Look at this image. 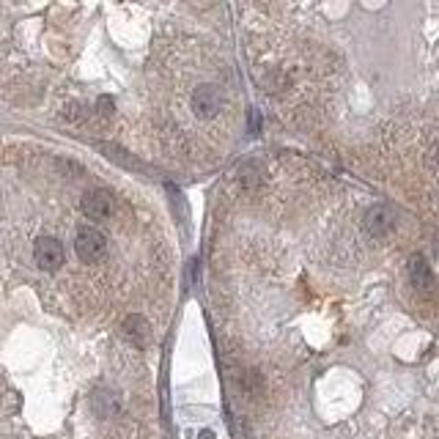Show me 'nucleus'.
I'll use <instances>...</instances> for the list:
<instances>
[{
    "instance_id": "obj_8",
    "label": "nucleus",
    "mask_w": 439,
    "mask_h": 439,
    "mask_svg": "<svg viewBox=\"0 0 439 439\" xmlns=\"http://www.w3.org/2000/svg\"><path fill=\"white\" fill-rule=\"evenodd\" d=\"M91 404H93V412L99 418H116L121 412V401H118V395L113 390H96Z\"/></svg>"
},
{
    "instance_id": "obj_2",
    "label": "nucleus",
    "mask_w": 439,
    "mask_h": 439,
    "mask_svg": "<svg viewBox=\"0 0 439 439\" xmlns=\"http://www.w3.org/2000/svg\"><path fill=\"white\" fill-rule=\"evenodd\" d=\"M33 258H36V267L44 269V272H55L64 267V244L55 239V236H42L36 239L33 244Z\"/></svg>"
},
{
    "instance_id": "obj_6",
    "label": "nucleus",
    "mask_w": 439,
    "mask_h": 439,
    "mask_svg": "<svg viewBox=\"0 0 439 439\" xmlns=\"http://www.w3.org/2000/svg\"><path fill=\"white\" fill-rule=\"evenodd\" d=\"M406 269H409V283L418 292H431L434 289V275H431V267L426 264L423 256H412Z\"/></svg>"
},
{
    "instance_id": "obj_14",
    "label": "nucleus",
    "mask_w": 439,
    "mask_h": 439,
    "mask_svg": "<svg viewBox=\"0 0 439 439\" xmlns=\"http://www.w3.org/2000/svg\"><path fill=\"white\" fill-rule=\"evenodd\" d=\"M258 124H261L258 113H256V110H250V129H258Z\"/></svg>"
},
{
    "instance_id": "obj_15",
    "label": "nucleus",
    "mask_w": 439,
    "mask_h": 439,
    "mask_svg": "<svg viewBox=\"0 0 439 439\" xmlns=\"http://www.w3.org/2000/svg\"><path fill=\"white\" fill-rule=\"evenodd\" d=\"M201 439H215V434L212 431H201Z\"/></svg>"
},
{
    "instance_id": "obj_9",
    "label": "nucleus",
    "mask_w": 439,
    "mask_h": 439,
    "mask_svg": "<svg viewBox=\"0 0 439 439\" xmlns=\"http://www.w3.org/2000/svg\"><path fill=\"white\" fill-rule=\"evenodd\" d=\"M239 384H242V393H244L247 398H256V395L264 393V379H261V373L253 370V368H250V370H242Z\"/></svg>"
},
{
    "instance_id": "obj_4",
    "label": "nucleus",
    "mask_w": 439,
    "mask_h": 439,
    "mask_svg": "<svg viewBox=\"0 0 439 439\" xmlns=\"http://www.w3.org/2000/svg\"><path fill=\"white\" fill-rule=\"evenodd\" d=\"M190 105H192V113H195L198 118H212V116H217V110H220V91L215 85L204 82V85H198V88L192 91Z\"/></svg>"
},
{
    "instance_id": "obj_13",
    "label": "nucleus",
    "mask_w": 439,
    "mask_h": 439,
    "mask_svg": "<svg viewBox=\"0 0 439 439\" xmlns=\"http://www.w3.org/2000/svg\"><path fill=\"white\" fill-rule=\"evenodd\" d=\"M113 110H116V107H113V99H110V96H102V99L96 102V113H99L102 118H110Z\"/></svg>"
},
{
    "instance_id": "obj_10",
    "label": "nucleus",
    "mask_w": 439,
    "mask_h": 439,
    "mask_svg": "<svg viewBox=\"0 0 439 439\" xmlns=\"http://www.w3.org/2000/svg\"><path fill=\"white\" fill-rule=\"evenodd\" d=\"M239 181H242V187H244V190H256V187H258V181H261V168H258L256 162L242 165V170H239Z\"/></svg>"
},
{
    "instance_id": "obj_11",
    "label": "nucleus",
    "mask_w": 439,
    "mask_h": 439,
    "mask_svg": "<svg viewBox=\"0 0 439 439\" xmlns=\"http://www.w3.org/2000/svg\"><path fill=\"white\" fill-rule=\"evenodd\" d=\"M85 116H88V110H85V105H80V102H72V105L64 107V118H66L69 124H82Z\"/></svg>"
},
{
    "instance_id": "obj_7",
    "label": "nucleus",
    "mask_w": 439,
    "mask_h": 439,
    "mask_svg": "<svg viewBox=\"0 0 439 439\" xmlns=\"http://www.w3.org/2000/svg\"><path fill=\"white\" fill-rule=\"evenodd\" d=\"M124 338L129 341V343H135L138 349H143L148 343V338H151V327H148V321L143 316H138V313H132V316H127L124 319Z\"/></svg>"
},
{
    "instance_id": "obj_3",
    "label": "nucleus",
    "mask_w": 439,
    "mask_h": 439,
    "mask_svg": "<svg viewBox=\"0 0 439 439\" xmlns=\"http://www.w3.org/2000/svg\"><path fill=\"white\" fill-rule=\"evenodd\" d=\"M80 209H82V215H85V217L107 220L110 215H113V209H116V198H113V192H110V190L93 187V190H88V192L82 195Z\"/></svg>"
},
{
    "instance_id": "obj_1",
    "label": "nucleus",
    "mask_w": 439,
    "mask_h": 439,
    "mask_svg": "<svg viewBox=\"0 0 439 439\" xmlns=\"http://www.w3.org/2000/svg\"><path fill=\"white\" fill-rule=\"evenodd\" d=\"M74 253H77V258H80L82 264H96V261H102L105 253H107V239H105V233H102L99 228H93V225H82V228L77 231V236H74Z\"/></svg>"
},
{
    "instance_id": "obj_12",
    "label": "nucleus",
    "mask_w": 439,
    "mask_h": 439,
    "mask_svg": "<svg viewBox=\"0 0 439 439\" xmlns=\"http://www.w3.org/2000/svg\"><path fill=\"white\" fill-rule=\"evenodd\" d=\"M99 148H102V151H105L107 156H113V159H116L118 165H129V168L135 165V159H132V154H129V151H124V148H118V146H107V143H105V146H99Z\"/></svg>"
},
{
    "instance_id": "obj_5",
    "label": "nucleus",
    "mask_w": 439,
    "mask_h": 439,
    "mask_svg": "<svg viewBox=\"0 0 439 439\" xmlns=\"http://www.w3.org/2000/svg\"><path fill=\"white\" fill-rule=\"evenodd\" d=\"M393 225H395V212L384 204H376L366 212V231L370 236H384L393 231Z\"/></svg>"
}]
</instances>
